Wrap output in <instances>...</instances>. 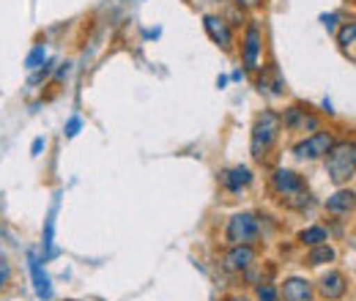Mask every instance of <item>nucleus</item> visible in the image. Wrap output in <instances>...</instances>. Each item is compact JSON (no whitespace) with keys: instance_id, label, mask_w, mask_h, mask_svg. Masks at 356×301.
<instances>
[{"instance_id":"0eeeda50","label":"nucleus","mask_w":356,"mask_h":301,"mask_svg":"<svg viewBox=\"0 0 356 301\" xmlns=\"http://www.w3.org/2000/svg\"><path fill=\"white\" fill-rule=\"evenodd\" d=\"M203 28H206L209 39L217 44V47H222L225 52L233 47V33H230V25L225 22L222 17H214V14H209V17L203 19Z\"/></svg>"},{"instance_id":"b1692460","label":"nucleus","mask_w":356,"mask_h":301,"mask_svg":"<svg viewBox=\"0 0 356 301\" xmlns=\"http://www.w3.org/2000/svg\"><path fill=\"white\" fill-rule=\"evenodd\" d=\"M334 22H337V17H323V25H326L329 31H334Z\"/></svg>"},{"instance_id":"39448f33","label":"nucleus","mask_w":356,"mask_h":301,"mask_svg":"<svg viewBox=\"0 0 356 301\" xmlns=\"http://www.w3.org/2000/svg\"><path fill=\"white\" fill-rule=\"evenodd\" d=\"M334 145V137L329 131H315L310 137H305L302 143L293 145V156L296 159H321L329 154V148Z\"/></svg>"},{"instance_id":"dca6fc26","label":"nucleus","mask_w":356,"mask_h":301,"mask_svg":"<svg viewBox=\"0 0 356 301\" xmlns=\"http://www.w3.org/2000/svg\"><path fill=\"white\" fill-rule=\"evenodd\" d=\"M337 44L343 47V52H348V55H351V49L356 47V22H348L346 28H340V31H337Z\"/></svg>"},{"instance_id":"f8f14e48","label":"nucleus","mask_w":356,"mask_h":301,"mask_svg":"<svg viewBox=\"0 0 356 301\" xmlns=\"http://www.w3.org/2000/svg\"><path fill=\"white\" fill-rule=\"evenodd\" d=\"M252 263H255V250L252 247H233L225 255V268H230V271H244Z\"/></svg>"},{"instance_id":"5701e85b","label":"nucleus","mask_w":356,"mask_h":301,"mask_svg":"<svg viewBox=\"0 0 356 301\" xmlns=\"http://www.w3.org/2000/svg\"><path fill=\"white\" fill-rule=\"evenodd\" d=\"M42 148H44V140H42V137H39V140H33V148H31V151H33V156H39V151H42Z\"/></svg>"},{"instance_id":"9b49d317","label":"nucleus","mask_w":356,"mask_h":301,"mask_svg":"<svg viewBox=\"0 0 356 301\" xmlns=\"http://www.w3.org/2000/svg\"><path fill=\"white\" fill-rule=\"evenodd\" d=\"M28 263H31V277H33V288H36V296L39 299L49 301L52 299V285H49V277H47V271L42 268V260L36 258L33 252L28 255Z\"/></svg>"},{"instance_id":"ddd939ff","label":"nucleus","mask_w":356,"mask_h":301,"mask_svg":"<svg viewBox=\"0 0 356 301\" xmlns=\"http://www.w3.org/2000/svg\"><path fill=\"white\" fill-rule=\"evenodd\" d=\"M356 209V195L351 189H340L337 195H332L329 200H326V211L329 214H351Z\"/></svg>"},{"instance_id":"6e6552de","label":"nucleus","mask_w":356,"mask_h":301,"mask_svg":"<svg viewBox=\"0 0 356 301\" xmlns=\"http://www.w3.org/2000/svg\"><path fill=\"white\" fill-rule=\"evenodd\" d=\"M280 121H282L285 129H291V131L318 129V118H315V115H307V110H302V107H288V110L280 115Z\"/></svg>"},{"instance_id":"20e7f679","label":"nucleus","mask_w":356,"mask_h":301,"mask_svg":"<svg viewBox=\"0 0 356 301\" xmlns=\"http://www.w3.org/2000/svg\"><path fill=\"white\" fill-rule=\"evenodd\" d=\"M227 241L233 247H252L261 236V225H258V216L255 214H236L227 222V230H225Z\"/></svg>"},{"instance_id":"423d86ee","label":"nucleus","mask_w":356,"mask_h":301,"mask_svg":"<svg viewBox=\"0 0 356 301\" xmlns=\"http://www.w3.org/2000/svg\"><path fill=\"white\" fill-rule=\"evenodd\" d=\"M261 47H264V39H261L258 25H247V33L241 42V60H244L247 72H255L261 66Z\"/></svg>"},{"instance_id":"4be33fe9","label":"nucleus","mask_w":356,"mask_h":301,"mask_svg":"<svg viewBox=\"0 0 356 301\" xmlns=\"http://www.w3.org/2000/svg\"><path fill=\"white\" fill-rule=\"evenodd\" d=\"M236 3H238L241 8H258V6L264 3V0H236Z\"/></svg>"},{"instance_id":"1a4fd4ad","label":"nucleus","mask_w":356,"mask_h":301,"mask_svg":"<svg viewBox=\"0 0 356 301\" xmlns=\"http://www.w3.org/2000/svg\"><path fill=\"white\" fill-rule=\"evenodd\" d=\"M318 291H321V296H323V299L337 301V299H343V296H346L348 285H346V277H343L340 271H329V274H323V277H321Z\"/></svg>"},{"instance_id":"7ed1b4c3","label":"nucleus","mask_w":356,"mask_h":301,"mask_svg":"<svg viewBox=\"0 0 356 301\" xmlns=\"http://www.w3.org/2000/svg\"><path fill=\"white\" fill-rule=\"evenodd\" d=\"M326 172H329V178H332L337 186H343V184H348V181L354 178L356 175L354 143L343 140V143H334V145L329 148V154H326Z\"/></svg>"},{"instance_id":"4468645a","label":"nucleus","mask_w":356,"mask_h":301,"mask_svg":"<svg viewBox=\"0 0 356 301\" xmlns=\"http://www.w3.org/2000/svg\"><path fill=\"white\" fill-rule=\"evenodd\" d=\"M222 184H225V189H230V192H241L244 186L252 184V170H250V168H233V170H225Z\"/></svg>"},{"instance_id":"9d476101","label":"nucleus","mask_w":356,"mask_h":301,"mask_svg":"<svg viewBox=\"0 0 356 301\" xmlns=\"http://www.w3.org/2000/svg\"><path fill=\"white\" fill-rule=\"evenodd\" d=\"M280 299L282 301H312V285L302 277H291L282 282L280 288Z\"/></svg>"},{"instance_id":"aec40b11","label":"nucleus","mask_w":356,"mask_h":301,"mask_svg":"<svg viewBox=\"0 0 356 301\" xmlns=\"http://www.w3.org/2000/svg\"><path fill=\"white\" fill-rule=\"evenodd\" d=\"M80 127H83V121L74 115V118H69V124H66V129H63V134L66 137H77V131H80Z\"/></svg>"},{"instance_id":"2eb2a0df","label":"nucleus","mask_w":356,"mask_h":301,"mask_svg":"<svg viewBox=\"0 0 356 301\" xmlns=\"http://www.w3.org/2000/svg\"><path fill=\"white\" fill-rule=\"evenodd\" d=\"M334 258H337V252L329 244H315V247H310V252H307V263L310 266H323V263H332Z\"/></svg>"},{"instance_id":"6ab92c4d","label":"nucleus","mask_w":356,"mask_h":301,"mask_svg":"<svg viewBox=\"0 0 356 301\" xmlns=\"http://www.w3.org/2000/svg\"><path fill=\"white\" fill-rule=\"evenodd\" d=\"M258 299L261 301H280V291L274 285H261L258 288Z\"/></svg>"},{"instance_id":"412c9836","label":"nucleus","mask_w":356,"mask_h":301,"mask_svg":"<svg viewBox=\"0 0 356 301\" xmlns=\"http://www.w3.org/2000/svg\"><path fill=\"white\" fill-rule=\"evenodd\" d=\"M11 282V266L6 260H0V288H6Z\"/></svg>"},{"instance_id":"f03ea898","label":"nucleus","mask_w":356,"mask_h":301,"mask_svg":"<svg viewBox=\"0 0 356 301\" xmlns=\"http://www.w3.org/2000/svg\"><path fill=\"white\" fill-rule=\"evenodd\" d=\"M282 129V121L274 110H264L258 118H255V127H252V140H250V151H252V159H266L268 151L274 148L277 137Z\"/></svg>"},{"instance_id":"a211bd4d","label":"nucleus","mask_w":356,"mask_h":301,"mask_svg":"<svg viewBox=\"0 0 356 301\" xmlns=\"http://www.w3.org/2000/svg\"><path fill=\"white\" fill-rule=\"evenodd\" d=\"M44 58H47V49L42 47V44H39V47H36V49H33V52L25 58V69H31V72H33V69L44 66Z\"/></svg>"},{"instance_id":"f257e3e1","label":"nucleus","mask_w":356,"mask_h":301,"mask_svg":"<svg viewBox=\"0 0 356 301\" xmlns=\"http://www.w3.org/2000/svg\"><path fill=\"white\" fill-rule=\"evenodd\" d=\"M271 189L282 200V206H288V209H305V206H310V189L305 186V181H302L299 172L285 170V168L274 170L271 172Z\"/></svg>"},{"instance_id":"f3484780","label":"nucleus","mask_w":356,"mask_h":301,"mask_svg":"<svg viewBox=\"0 0 356 301\" xmlns=\"http://www.w3.org/2000/svg\"><path fill=\"white\" fill-rule=\"evenodd\" d=\"M329 236H326V230L323 227H307V230H302L299 233V241L305 244V247H315V244H323Z\"/></svg>"}]
</instances>
